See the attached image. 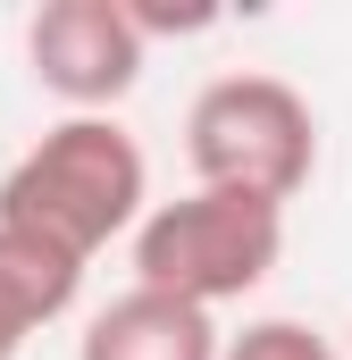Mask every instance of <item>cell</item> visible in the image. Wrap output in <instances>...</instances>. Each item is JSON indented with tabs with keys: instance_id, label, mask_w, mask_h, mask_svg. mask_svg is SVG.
<instances>
[{
	"instance_id": "cell-1",
	"label": "cell",
	"mask_w": 352,
	"mask_h": 360,
	"mask_svg": "<svg viewBox=\"0 0 352 360\" xmlns=\"http://www.w3.org/2000/svg\"><path fill=\"white\" fill-rule=\"evenodd\" d=\"M143 193H151L143 143L118 117H68L0 176V218L92 260L109 235H126L143 218Z\"/></svg>"
},
{
	"instance_id": "cell-2",
	"label": "cell",
	"mask_w": 352,
	"mask_h": 360,
	"mask_svg": "<svg viewBox=\"0 0 352 360\" xmlns=\"http://www.w3.org/2000/svg\"><path fill=\"white\" fill-rule=\"evenodd\" d=\"M184 160L210 193H252L285 210L319 168V117L285 76H218L184 109Z\"/></svg>"
},
{
	"instance_id": "cell-3",
	"label": "cell",
	"mask_w": 352,
	"mask_h": 360,
	"mask_svg": "<svg viewBox=\"0 0 352 360\" xmlns=\"http://www.w3.org/2000/svg\"><path fill=\"white\" fill-rule=\"evenodd\" d=\"M277 252H285V210L277 201L193 184L184 201H160L134 226V285L176 293L193 310H218V302H244L277 269Z\"/></svg>"
},
{
	"instance_id": "cell-4",
	"label": "cell",
	"mask_w": 352,
	"mask_h": 360,
	"mask_svg": "<svg viewBox=\"0 0 352 360\" xmlns=\"http://www.w3.org/2000/svg\"><path fill=\"white\" fill-rule=\"evenodd\" d=\"M143 34L126 25V0H42L25 25V68L34 84L59 92L76 117H101L109 101H126L143 76Z\"/></svg>"
},
{
	"instance_id": "cell-5",
	"label": "cell",
	"mask_w": 352,
	"mask_h": 360,
	"mask_svg": "<svg viewBox=\"0 0 352 360\" xmlns=\"http://www.w3.org/2000/svg\"><path fill=\"white\" fill-rule=\"evenodd\" d=\"M76 360H218V327L210 310L151 293V285H126L109 310H92Z\"/></svg>"
},
{
	"instance_id": "cell-6",
	"label": "cell",
	"mask_w": 352,
	"mask_h": 360,
	"mask_svg": "<svg viewBox=\"0 0 352 360\" xmlns=\"http://www.w3.org/2000/svg\"><path fill=\"white\" fill-rule=\"evenodd\" d=\"M76 285H84V260H76L68 243H51V235H34V226H8V218H0V302H8L25 327L68 319Z\"/></svg>"
},
{
	"instance_id": "cell-7",
	"label": "cell",
	"mask_w": 352,
	"mask_h": 360,
	"mask_svg": "<svg viewBox=\"0 0 352 360\" xmlns=\"http://www.w3.org/2000/svg\"><path fill=\"white\" fill-rule=\"evenodd\" d=\"M218 360H336V344L302 319H252L244 335H227Z\"/></svg>"
},
{
	"instance_id": "cell-8",
	"label": "cell",
	"mask_w": 352,
	"mask_h": 360,
	"mask_svg": "<svg viewBox=\"0 0 352 360\" xmlns=\"http://www.w3.org/2000/svg\"><path fill=\"white\" fill-rule=\"evenodd\" d=\"M126 25L143 34V51L160 34H210L218 25V0H126Z\"/></svg>"
},
{
	"instance_id": "cell-9",
	"label": "cell",
	"mask_w": 352,
	"mask_h": 360,
	"mask_svg": "<svg viewBox=\"0 0 352 360\" xmlns=\"http://www.w3.org/2000/svg\"><path fill=\"white\" fill-rule=\"evenodd\" d=\"M25 335H34V327H25V319L0 302V360H17V352H25Z\"/></svg>"
}]
</instances>
